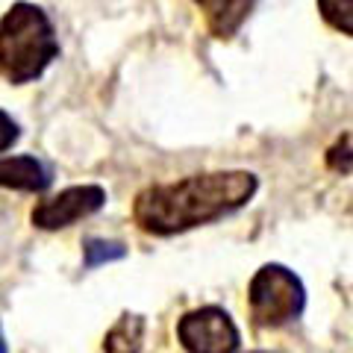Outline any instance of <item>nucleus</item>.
Listing matches in <instances>:
<instances>
[{
    "mask_svg": "<svg viewBox=\"0 0 353 353\" xmlns=\"http://www.w3.org/2000/svg\"><path fill=\"white\" fill-rule=\"evenodd\" d=\"M259 192L253 171H206L171 183L145 185L132 201V221L141 233L171 239L245 209Z\"/></svg>",
    "mask_w": 353,
    "mask_h": 353,
    "instance_id": "nucleus-1",
    "label": "nucleus"
},
{
    "mask_svg": "<svg viewBox=\"0 0 353 353\" xmlns=\"http://www.w3.org/2000/svg\"><path fill=\"white\" fill-rule=\"evenodd\" d=\"M59 39L50 15L39 3L18 0L0 18V77L9 85H27L59 59Z\"/></svg>",
    "mask_w": 353,
    "mask_h": 353,
    "instance_id": "nucleus-2",
    "label": "nucleus"
},
{
    "mask_svg": "<svg viewBox=\"0 0 353 353\" xmlns=\"http://www.w3.org/2000/svg\"><path fill=\"white\" fill-rule=\"evenodd\" d=\"M248 309L256 327L280 330L303 315L306 285L292 268H285L280 262H268L250 277Z\"/></svg>",
    "mask_w": 353,
    "mask_h": 353,
    "instance_id": "nucleus-3",
    "label": "nucleus"
},
{
    "mask_svg": "<svg viewBox=\"0 0 353 353\" xmlns=\"http://www.w3.org/2000/svg\"><path fill=\"white\" fill-rule=\"evenodd\" d=\"M176 341L185 353H236L241 333L221 306H197L176 321Z\"/></svg>",
    "mask_w": 353,
    "mask_h": 353,
    "instance_id": "nucleus-4",
    "label": "nucleus"
},
{
    "mask_svg": "<svg viewBox=\"0 0 353 353\" xmlns=\"http://www.w3.org/2000/svg\"><path fill=\"white\" fill-rule=\"evenodd\" d=\"M106 201H109L106 189L97 185V183L68 185V189H62L59 194H50V197H44V201H39L36 206H32L30 221H32V227L53 233V230L74 227L77 221L97 215L106 206Z\"/></svg>",
    "mask_w": 353,
    "mask_h": 353,
    "instance_id": "nucleus-5",
    "label": "nucleus"
},
{
    "mask_svg": "<svg viewBox=\"0 0 353 353\" xmlns=\"http://www.w3.org/2000/svg\"><path fill=\"white\" fill-rule=\"evenodd\" d=\"M50 183H53V171L41 159L30 157V153L0 159V189L44 194L50 189Z\"/></svg>",
    "mask_w": 353,
    "mask_h": 353,
    "instance_id": "nucleus-6",
    "label": "nucleus"
},
{
    "mask_svg": "<svg viewBox=\"0 0 353 353\" xmlns=\"http://www.w3.org/2000/svg\"><path fill=\"white\" fill-rule=\"evenodd\" d=\"M206 15V27L215 39H233L248 21L253 0H194Z\"/></svg>",
    "mask_w": 353,
    "mask_h": 353,
    "instance_id": "nucleus-7",
    "label": "nucleus"
},
{
    "mask_svg": "<svg viewBox=\"0 0 353 353\" xmlns=\"http://www.w3.org/2000/svg\"><path fill=\"white\" fill-rule=\"evenodd\" d=\"M148 321L139 312H121V318L106 330L103 353H141Z\"/></svg>",
    "mask_w": 353,
    "mask_h": 353,
    "instance_id": "nucleus-8",
    "label": "nucleus"
},
{
    "mask_svg": "<svg viewBox=\"0 0 353 353\" xmlns=\"http://www.w3.org/2000/svg\"><path fill=\"white\" fill-rule=\"evenodd\" d=\"M127 253H130V248L121 245V241L92 236V239L83 241V268L94 271V268H101V265L121 262V259H127Z\"/></svg>",
    "mask_w": 353,
    "mask_h": 353,
    "instance_id": "nucleus-9",
    "label": "nucleus"
},
{
    "mask_svg": "<svg viewBox=\"0 0 353 353\" xmlns=\"http://www.w3.org/2000/svg\"><path fill=\"white\" fill-rule=\"evenodd\" d=\"M318 12L330 30L353 39V0H318Z\"/></svg>",
    "mask_w": 353,
    "mask_h": 353,
    "instance_id": "nucleus-10",
    "label": "nucleus"
},
{
    "mask_svg": "<svg viewBox=\"0 0 353 353\" xmlns=\"http://www.w3.org/2000/svg\"><path fill=\"white\" fill-rule=\"evenodd\" d=\"M327 168L341 176L353 174V132H341V136L327 148Z\"/></svg>",
    "mask_w": 353,
    "mask_h": 353,
    "instance_id": "nucleus-11",
    "label": "nucleus"
},
{
    "mask_svg": "<svg viewBox=\"0 0 353 353\" xmlns=\"http://www.w3.org/2000/svg\"><path fill=\"white\" fill-rule=\"evenodd\" d=\"M18 139H21V124L6 112V109H0V153L18 145Z\"/></svg>",
    "mask_w": 353,
    "mask_h": 353,
    "instance_id": "nucleus-12",
    "label": "nucleus"
},
{
    "mask_svg": "<svg viewBox=\"0 0 353 353\" xmlns=\"http://www.w3.org/2000/svg\"><path fill=\"white\" fill-rule=\"evenodd\" d=\"M0 353H9V345H6V333H3V321H0Z\"/></svg>",
    "mask_w": 353,
    "mask_h": 353,
    "instance_id": "nucleus-13",
    "label": "nucleus"
},
{
    "mask_svg": "<svg viewBox=\"0 0 353 353\" xmlns=\"http://www.w3.org/2000/svg\"><path fill=\"white\" fill-rule=\"evenodd\" d=\"M250 353H268V350H250Z\"/></svg>",
    "mask_w": 353,
    "mask_h": 353,
    "instance_id": "nucleus-14",
    "label": "nucleus"
}]
</instances>
